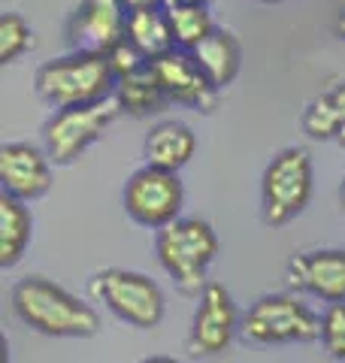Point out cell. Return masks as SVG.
<instances>
[{
    "label": "cell",
    "instance_id": "27",
    "mask_svg": "<svg viewBox=\"0 0 345 363\" xmlns=\"http://www.w3.org/2000/svg\"><path fill=\"white\" fill-rule=\"evenodd\" d=\"M339 206L345 209V182H342V188H339Z\"/></svg>",
    "mask_w": 345,
    "mask_h": 363
},
{
    "label": "cell",
    "instance_id": "24",
    "mask_svg": "<svg viewBox=\"0 0 345 363\" xmlns=\"http://www.w3.org/2000/svg\"><path fill=\"white\" fill-rule=\"evenodd\" d=\"M128 9H146V6H167V0H121Z\"/></svg>",
    "mask_w": 345,
    "mask_h": 363
},
{
    "label": "cell",
    "instance_id": "14",
    "mask_svg": "<svg viewBox=\"0 0 345 363\" xmlns=\"http://www.w3.org/2000/svg\"><path fill=\"white\" fill-rule=\"evenodd\" d=\"M194 152H197V136H194V130L185 121H176V118H164L152 124L143 143L146 164L172 169V173H179L194 157Z\"/></svg>",
    "mask_w": 345,
    "mask_h": 363
},
{
    "label": "cell",
    "instance_id": "7",
    "mask_svg": "<svg viewBox=\"0 0 345 363\" xmlns=\"http://www.w3.org/2000/svg\"><path fill=\"white\" fill-rule=\"evenodd\" d=\"M119 112L121 109L115 104V97L100 100V104H88V106L58 109L43 128L45 155H49L52 164H58V167L79 161V157L109 130V124L115 121Z\"/></svg>",
    "mask_w": 345,
    "mask_h": 363
},
{
    "label": "cell",
    "instance_id": "17",
    "mask_svg": "<svg viewBox=\"0 0 345 363\" xmlns=\"http://www.w3.org/2000/svg\"><path fill=\"white\" fill-rule=\"evenodd\" d=\"M33 236V218L25 200L13 194H0V267H16L28 252Z\"/></svg>",
    "mask_w": 345,
    "mask_h": 363
},
{
    "label": "cell",
    "instance_id": "18",
    "mask_svg": "<svg viewBox=\"0 0 345 363\" xmlns=\"http://www.w3.org/2000/svg\"><path fill=\"white\" fill-rule=\"evenodd\" d=\"M115 104H119L121 112H128V116H152L158 112L160 106L167 104L164 91H160L158 79L152 73V64H143L140 70H133L128 76H121L119 82H115Z\"/></svg>",
    "mask_w": 345,
    "mask_h": 363
},
{
    "label": "cell",
    "instance_id": "6",
    "mask_svg": "<svg viewBox=\"0 0 345 363\" xmlns=\"http://www.w3.org/2000/svg\"><path fill=\"white\" fill-rule=\"evenodd\" d=\"M239 333L251 345L315 342L321 336V315L294 294H267L243 312Z\"/></svg>",
    "mask_w": 345,
    "mask_h": 363
},
{
    "label": "cell",
    "instance_id": "25",
    "mask_svg": "<svg viewBox=\"0 0 345 363\" xmlns=\"http://www.w3.org/2000/svg\"><path fill=\"white\" fill-rule=\"evenodd\" d=\"M333 30H336V37H339V40H345V13H339V18H336V25H333Z\"/></svg>",
    "mask_w": 345,
    "mask_h": 363
},
{
    "label": "cell",
    "instance_id": "22",
    "mask_svg": "<svg viewBox=\"0 0 345 363\" xmlns=\"http://www.w3.org/2000/svg\"><path fill=\"white\" fill-rule=\"evenodd\" d=\"M318 342L327 351V357L345 363V303H330L324 309Z\"/></svg>",
    "mask_w": 345,
    "mask_h": 363
},
{
    "label": "cell",
    "instance_id": "19",
    "mask_svg": "<svg viewBox=\"0 0 345 363\" xmlns=\"http://www.w3.org/2000/svg\"><path fill=\"white\" fill-rule=\"evenodd\" d=\"M164 9H167V21H170L176 49L194 52L215 30V21L206 4H197V0H167Z\"/></svg>",
    "mask_w": 345,
    "mask_h": 363
},
{
    "label": "cell",
    "instance_id": "5",
    "mask_svg": "<svg viewBox=\"0 0 345 363\" xmlns=\"http://www.w3.org/2000/svg\"><path fill=\"white\" fill-rule=\"evenodd\" d=\"M88 291L119 321L136 327V330H155L167 315V300L158 281L133 269H100L91 276Z\"/></svg>",
    "mask_w": 345,
    "mask_h": 363
},
{
    "label": "cell",
    "instance_id": "13",
    "mask_svg": "<svg viewBox=\"0 0 345 363\" xmlns=\"http://www.w3.org/2000/svg\"><path fill=\"white\" fill-rule=\"evenodd\" d=\"M124 21H128V6L121 0H79L67 25V43L70 49L109 52L115 43L124 40Z\"/></svg>",
    "mask_w": 345,
    "mask_h": 363
},
{
    "label": "cell",
    "instance_id": "9",
    "mask_svg": "<svg viewBox=\"0 0 345 363\" xmlns=\"http://www.w3.org/2000/svg\"><path fill=\"white\" fill-rule=\"evenodd\" d=\"M239 309L230 291L221 281H206L197 300V309L191 318V330L185 345L194 357H215L227 351V345L234 342V336L239 333Z\"/></svg>",
    "mask_w": 345,
    "mask_h": 363
},
{
    "label": "cell",
    "instance_id": "10",
    "mask_svg": "<svg viewBox=\"0 0 345 363\" xmlns=\"http://www.w3.org/2000/svg\"><path fill=\"white\" fill-rule=\"evenodd\" d=\"M148 64H152V73L158 79L160 91H164L167 104H179V106L200 109V112L215 109L218 88L209 82V76L200 70L194 52L170 49L167 55H160V58L148 61Z\"/></svg>",
    "mask_w": 345,
    "mask_h": 363
},
{
    "label": "cell",
    "instance_id": "23",
    "mask_svg": "<svg viewBox=\"0 0 345 363\" xmlns=\"http://www.w3.org/2000/svg\"><path fill=\"white\" fill-rule=\"evenodd\" d=\"M106 58H109V64H112V73H115V79H121V76H128V73H133V70H140L143 64H148L140 52L133 49V45L128 43V40H119L112 45V49L106 52Z\"/></svg>",
    "mask_w": 345,
    "mask_h": 363
},
{
    "label": "cell",
    "instance_id": "21",
    "mask_svg": "<svg viewBox=\"0 0 345 363\" xmlns=\"http://www.w3.org/2000/svg\"><path fill=\"white\" fill-rule=\"evenodd\" d=\"M33 49V30L21 16L6 13L0 18V64H13L18 55Z\"/></svg>",
    "mask_w": 345,
    "mask_h": 363
},
{
    "label": "cell",
    "instance_id": "28",
    "mask_svg": "<svg viewBox=\"0 0 345 363\" xmlns=\"http://www.w3.org/2000/svg\"><path fill=\"white\" fill-rule=\"evenodd\" d=\"M261 4H282V0H261Z\"/></svg>",
    "mask_w": 345,
    "mask_h": 363
},
{
    "label": "cell",
    "instance_id": "12",
    "mask_svg": "<svg viewBox=\"0 0 345 363\" xmlns=\"http://www.w3.org/2000/svg\"><path fill=\"white\" fill-rule=\"evenodd\" d=\"M0 185L18 200H40L52 188V157L31 143H6L0 149Z\"/></svg>",
    "mask_w": 345,
    "mask_h": 363
},
{
    "label": "cell",
    "instance_id": "29",
    "mask_svg": "<svg viewBox=\"0 0 345 363\" xmlns=\"http://www.w3.org/2000/svg\"><path fill=\"white\" fill-rule=\"evenodd\" d=\"M197 4H206V6H209V4H215V0H197Z\"/></svg>",
    "mask_w": 345,
    "mask_h": 363
},
{
    "label": "cell",
    "instance_id": "1",
    "mask_svg": "<svg viewBox=\"0 0 345 363\" xmlns=\"http://www.w3.org/2000/svg\"><path fill=\"white\" fill-rule=\"evenodd\" d=\"M13 312L21 324L43 336L88 339L100 333L94 306L43 276H28L13 288Z\"/></svg>",
    "mask_w": 345,
    "mask_h": 363
},
{
    "label": "cell",
    "instance_id": "16",
    "mask_svg": "<svg viewBox=\"0 0 345 363\" xmlns=\"http://www.w3.org/2000/svg\"><path fill=\"white\" fill-rule=\"evenodd\" d=\"M194 58H197L200 70L209 76V82L221 91L239 76V67H243V45H239V40L227 28H215L209 37L194 49Z\"/></svg>",
    "mask_w": 345,
    "mask_h": 363
},
{
    "label": "cell",
    "instance_id": "8",
    "mask_svg": "<svg viewBox=\"0 0 345 363\" xmlns=\"http://www.w3.org/2000/svg\"><path fill=\"white\" fill-rule=\"evenodd\" d=\"M121 203L124 212L131 215V221L148 227V230H160V227H167L182 215L185 188H182V182L172 169L146 164L128 179Z\"/></svg>",
    "mask_w": 345,
    "mask_h": 363
},
{
    "label": "cell",
    "instance_id": "11",
    "mask_svg": "<svg viewBox=\"0 0 345 363\" xmlns=\"http://www.w3.org/2000/svg\"><path fill=\"white\" fill-rule=\"evenodd\" d=\"M285 279L291 291L312 294L327 306L345 303V245L294 255L285 269Z\"/></svg>",
    "mask_w": 345,
    "mask_h": 363
},
{
    "label": "cell",
    "instance_id": "26",
    "mask_svg": "<svg viewBox=\"0 0 345 363\" xmlns=\"http://www.w3.org/2000/svg\"><path fill=\"white\" fill-rule=\"evenodd\" d=\"M140 363H182V360H176V357H146Z\"/></svg>",
    "mask_w": 345,
    "mask_h": 363
},
{
    "label": "cell",
    "instance_id": "15",
    "mask_svg": "<svg viewBox=\"0 0 345 363\" xmlns=\"http://www.w3.org/2000/svg\"><path fill=\"white\" fill-rule=\"evenodd\" d=\"M124 40H128L146 61H155V58H160V55H167L170 49H176L164 6L128 9V21H124Z\"/></svg>",
    "mask_w": 345,
    "mask_h": 363
},
{
    "label": "cell",
    "instance_id": "20",
    "mask_svg": "<svg viewBox=\"0 0 345 363\" xmlns=\"http://www.w3.org/2000/svg\"><path fill=\"white\" fill-rule=\"evenodd\" d=\"M303 130L312 140H339L345 133V82L330 85L303 112Z\"/></svg>",
    "mask_w": 345,
    "mask_h": 363
},
{
    "label": "cell",
    "instance_id": "2",
    "mask_svg": "<svg viewBox=\"0 0 345 363\" xmlns=\"http://www.w3.org/2000/svg\"><path fill=\"white\" fill-rule=\"evenodd\" d=\"M115 73L106 52L73 49L37 70V94L55 109L100 104L115 94Z\"/></svg>",
    "mask_w": 345,
    "mask_h": 363
},
{
    "label": "cell",
    "instance_id": "4",
    "mask_svg": "<svg viewBox=\"0 0 345 363\" xmlns=\"http://www.w3.org/2000/svg\"><path fill=\"white\" fill-rule=\"evenodd\" d=\"M315 194V167L303 145H291L267 164L261 176V215L270 227L294 221Z\"/></svg>",
    "mask_w": 345,
    "mask_h": 363
},
{
    "label": "cell",
    "instance_id": "3",
    "mask_svg": "<svg viewBox=\"0 0 345 363\" xmlns=\"http://www.w3.org/2000/svg\"><path fill=\"white\" fill-rule=\"evenodd\" d=\"M218 236L209 221L203 218H179L160 227L155 236V255L160 267L170 272V279L176 281L182 291H203L206 272L218 257Z\"/></svg>",
    "mask_w": 345,
    "mask_h": 363
}]
</instances>
